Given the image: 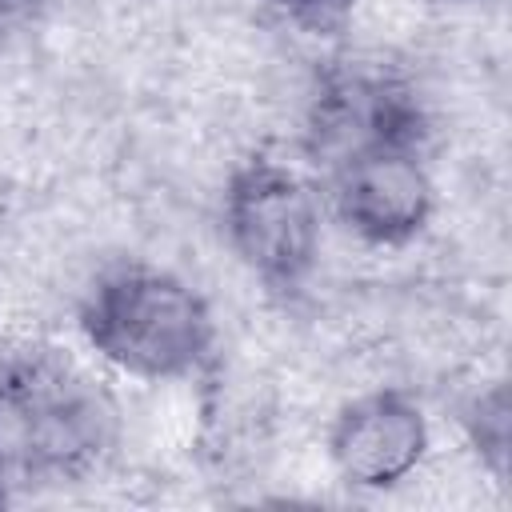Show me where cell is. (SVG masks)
I'll list each match as a JSON object with an SVG mask.
<instances>
[{"instance_id": "10", "label": "cell", "mask_w": 512, "mask_h": 512, "mask_svg": "<svg viewBox=\"0 0 512 512\" xmlns=\"http://www.w3.org/2000/svg\"><path fill=\"white\" fill-rule=\"evenodd\" d=\"M8 500V492H4V452H0V504Z\"/></svg>"}, {"instance_id": "7", "label": "cell", "mask_w": 512, "mask_h": 512, "mask_svg": "<svg viewBox=\"0 0 512 512\" xmlns=\"http://www.w3.org/2000/svg\"><path fill=\"white\" fill-rule=\"evenodd\" d=\"M464 432L476 448V456L488 464V472L496 480L508 476V436H512V416H508V388L492 384L484 392H476L464 404Z\"/></svg>"}, {"instance_id": "1", "label": "cell", "mask_w": 512, "mask_h": 512, "mask_svg": "<svg viewBox=\"0 0 512 512\" xmlns=\"http://www.w3.org/2000/svg\"><path fill=\"white\" fill-rule=\"evenodd\" d=\"M80 332L96 356L140 380L192 376L216 344V320L204 296L148 264L104 272L80 304Z\"/></svg>"}, {"instance_id": "6", "label": "cell", "mask_w": 512, "mask_h": 512, "mask_svg": "<svg viewBox=\"0 0 512 512\" xmlns=\"http://www.w3.org/2000/svg\"><path fill=\"white\" fill-rule=\"evenodd\" d=\"M428 452V420L420 404L396 388H380L344 404L328 432V456L352 488H396Z\"/></svg>"}, {"instance_id": "9", "label": "cell", "mask_w": 512, "mask_h": 512, "mask_svg": "<svg viewBox=\"0 0 512 512\" xmlns=\"http://www.w3.org/2000/svg\"><path fill=\"white\" fill-rule=\"evenodd\" d=\"M40 4H44V0H0V44H4L12 32H20V28L40 12Z\"/></svg>"}, {"instance_id": "3", "label": "cell", "mask_w": 512, "mask_h": 512, "mask_svg": "<svg viewBox=\"0 0 512 512\" xmlns=\"http://www.w3.org/2000/svg\"><path fill=\"white\" fill-rule=\"evenodd\" d=\"M220 216L232 252L268 292L292 296L308 284L320 256V200L296 168L248 156L224 184Z\"/></svg>"}, {"instance_id": "4", "label": "cell", "mask_w": 512, "mask_h": 512, "mask_svg": "<svg viewBox=\"0 0 512 512\" xmlns=\"http://www.w3.org/2000/svg\"><path fill=\"white\" fill-rule=\"evenodd\" d=\"M428 116L408 80L372 64H332L316 76L304 148L324 172L376 148H424Z\"/></svg>"}, {"instance_id": "5", "label": "cell", "mask_w": 512, "mask_h": 512, "mask_svg": "<svg viewBox=\"0 0 512 512\" xmlns=\"http://www.w3.org/2000/svg\"><path fill=\"white\" fill-rule=\"evenodd\" d=\"M336 220L376 248H400L428 228L432 176L424 148H376L328 168Z\"/></svg>"}, {"instance_id": "8", "label": "cell", "mask_w": 512, "mask_h": 512, "mask_svg": "<svg viewBox=\"0 0 512 512\" xmlns=\"http://www.w3.org/2000/svg\"><path fill=\"white\" fill-rule=\"evenodd\" d=\"M272 8H280L284 16H292L296 24L312 28V32H332L352 16L356 0H268Z\"/></svg>"}, {"instance_id": "2", "label": "cell", "mask_w": 512, "mask_h": 512, "mask_svg": "<svg viewBox=\"0 0 512 512\" xmlns=\"http://www.w3.org/2000/svg\"><path fill=\"white\" fill-rule=\"evenodd\" d=\"M0 412L16 428L20 468L44 484L84 480L116 444L112 400L52 352L0 364Z\"/></svg>"}]
</instances>
